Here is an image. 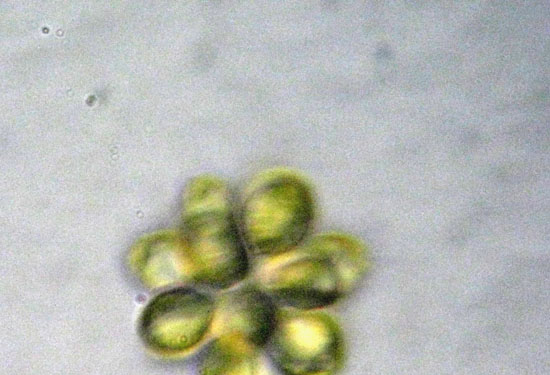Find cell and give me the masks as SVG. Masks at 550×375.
Returning <instances> with one entry per match:
<instances>
[{
	"mask_svg": "<svg viewBox=\"0 0 550 375\" xmlns=\"http://www.w3.org/2000/svg\"><path fill=\"white\" fill-rule=\"evenodd\" d=\"M364 246L343 234L321 235L305 252L276 265L266 275L267 293L295 311H316L357 289L368 271Z\"/></svg>",
	"mask_w": 550,
	"mask_h": 375,
	"instance_id": "1",
	"label": "cell"
},
{
	"mask_svg": "<svg viewBox=\"0 0 550 375\" xmlns=\"http://www.w3.org/2000/svg\"><path fill=\"white\" fill-rule=\"evenodd\" d=\"M237 219L249 252L263 258L284 256L295 250L313 227L312 190L297 175H268L247 194Z\"/></svg>",
	"mask_w": 550,
	"mask_h": 375,
	"instance_id": "2",
	"label": "cell"
},
{
	"mask_svg": "<svg viewBox=\"0 0 550 375\" xmlns=\"http://www.w3.org/2000/svg\"><path fill=\"white\" fill-rule=\"evenodd\" d=\"M179 232L190 282L223 290L243 281L250 270L249 251L234 208L182 216Z\"/></svg>",
	"mask_w": 550,
	"mask_h": 375,
	"instance_id": "3",
	"label": "cell"
},
{
	"mask_svg": "<svg viewBox=\"0 0 550 375\" xmlns=\"http://www.w3.org/2000/svg\"><path fill=\"white\" fill-rule=\"evenodd\" d=\"M264 349L283 375H336L345 359L339 325L314 311H279Z\"/></svg>",
	"mask_w": 550,
	"mask_h": 375,
	"instance_id": "4",
	"label": "cell"
},
{
	"mask_svg": "<svg viewBox=\"0 0 550 375\" xmlns=\"http://www.w3.org/2000/svg\"><path fill=\"white\" fill-rule=\"evenodd\" d=\"M216 305L206 293L176 286L159 292L143 308L138 335L151 351L177 355L200 344L215 320Z\"/></svg>",
	"mask_w": 550,
	"mask_h": 375,
	"instance_id": "5",
	"label": "cell"
},
{
	"mask_svg": "<svg viewBox=\"0 0 550 375\" xmlns=\"http://www.w3.org/2000/svg\"><path fill=\"white\" fill-rule=\"evenodd\" d=\"M276 302L265 289L246 285L227 293L216 306L221 334L237 335L258 349L266 346L278 319Z\"/></svg>",
	"mask_w": 550,
	"mask_h": 375,
	"instance_id": "6",
	"label": "cell"
},
{
	"mask_svg": "<svg viewBox=\"0 0 550 375\" xmlns=\"http://www.w3.org/2000/svg\"><path fill=\"white\" fill-rule=\"evenodd\" d=\"M129 265L136 279L149 289H168L190 282L179 233L161 232L135 244Z\"/></svg>",
	"mask_w": 550,
	"mask_h": 375,
	"instance_id": "7",
	"label": "cell"
},
{
	"mask_svg": "<svg viewBox=\"0 0 550 375\" xmlns=\"http://www.w3.org/2000/svg\"><path fill=\"white\" fill-rule=\"evenodd\" d=\"M259 350L237 335L220 334L199 353L196 375H264Z\"/></svg>",
	"mask_w": 550,
	"mask_h": 375,
	"instance_id": "8",
	"label": "cell"
},
{
	"mask_svg": "<svg viewBox=\"0 0 550 375\" xmlns=\"http://www.w3.org/2000/svg\"><path fill=\"white\" fill-rule=\"evenodd\" d=\"M224 208H234V195L224 182L215 177H197L186 186L183 192L182 216Z\"/></svg>",
	"mask_w": 550,
	"mask_h": 375,
	"instance_id": "9",
	"label": "cell"
}]
</instances>
